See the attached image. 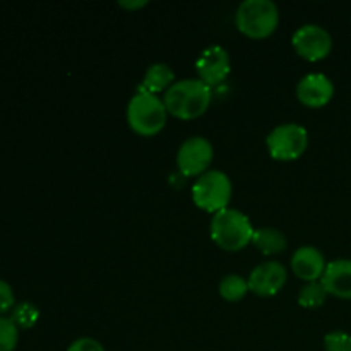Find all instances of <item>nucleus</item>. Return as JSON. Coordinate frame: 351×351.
Wrapping results in <instances>:
<instances>
[{
  "label": "nucleus",
  "mask_w": 351,
  "mask_h": 351,
  "mask_svg": "<svg viewBox=\"0 0 351 351\" xmlns=\"http://www.w3.org/2000/svg\"><path fill=\"white\" fill-rule=\"evenodd\" d=\"M195 71H197L199 79L206 82L209 88L219 84L228 77L230 71H232L228 51L219 45H211V47L204 48L195 60Z\"/></svg>",
  "instance_id": "nucleus-9"
},
{
  "label": "nucleus",
  "mask_w": 351,
  "mask_h": 351,
  "mask_svg": "<svg viewBox=\"0 0 351 351\" xmlns=\"http://www.w3.org/2000/svg\"><path fill=\"white\" fill-rule=\"evenodd\" d=\"M67 351H105V348L93 338H79L69 346Z\"/></svg>",
  "instance_id": "nucleus-22"
},
{
  "label": "nucleus",
  "mask_w": 351,
  "mask_h": 351,
  "mask_svg": "<svg viewBox=\"0 0 351 351\" xmlns=\"http://www.w3.org/2000/svg\"><path fill=\"white\" fill-rule=\"evenodd\" d=\"M10 319H12L14 324H16L17 328L29 329L33 328L38 322V319H40V311H38L31 302H21V304L14 305Z\"/></svg>",
  "instance_id": "nucleus-18"
},
{
  "label": "nucleus",
  "mask_w": 351,
  "mask_h": 351,
  "mask_svg": "<svg viewBox=\"0 0 351 351\" xmlns=\"http://www.w3.org/2000/svg\"><path fill=\"white\" fill-rule=\"evenodd\" d=\"M213 144L206 137L194 136L189 137L182 143L180 149L177 153V165L178 170L185 177H201L206 173L208 167L213 161Z\"/></svg>",
  "instance_id": "nucleus-7"
},
{
  "label": "nucleus",
  "mask_w": 351,
  "mask_h": 351,
  "mask_svg": "<svg viewBox=\"0 0 351 351\" xmlns=\"http://www.w3.org/2000/svg\"><path fill=\"white\" fill-rule=\"evenodd\" d=\"M326 291L338 298H351V259H336L326 266L321 278Z\"/></svg>",
  "instance_id": "nucleus-13"
},
{
  "label": "nucleus",
  "mask_w": 351,
  "mask_h": 351,
  "mask_svg": "<svg viewBox=\"0 0 351 351\" xmlns=\"http://www.w3.org/2000/svg\"><path fill=\"white\" fill-rule=\"evenodd\" d=\"M175 81V74L171 71L170 65L163 64V62H158L147 67L146 74H144L143 82L137 86V91H146L158 95L163 89H168Z\"/></svg>",
  "instance_id": "nucleus-14"
},
{
  "label": "nucleus",
  "mask_w": 351,
  "mask_h": 351,
  "mask_svg": "<svg viewBox=\"0 0 351 351\" xmlns=\"http://www.w3.org/2000/svg\"><path fill=\"white\" fill-rule=\"evenodd\" d=\"M326 297H328V291H326L324 285L321 281H311L298 293V305L305 308L321 307L326 302Z\"/></svg>",
  "instance_id": "nucleus-17"
},
{
  "label": "nucleus",
  "mask_w": 351,
  "mask_h": 351,
  "mask_svg": "<svg viewBox=\"0 0 351 351\" xmlns=\"http://www.w3.org/2000/svg\"><path fill=\"white\" fill-rule=\"evenodd\" d=\"M254 226L249 216L233 208L216 213L211 219V239L223 250H242L252 242Z\"/></svg>",
  "instance_id": "nucleus-2"
},
{
  "label": "nucleus",
  "mask_w": 351,
  "mask_h": 351,
  "mask_svg": "<svg viewBox=\"0 0 351 351\" xmlns=\"http://www.w3.org/2000/svg\"><path fill=\"white\" fill-rule=\"evenodd\" d=\"M163 103L167 112L178 119H197L211 103V88L201 79H182L167 89Z\"/></svg>",
  "instance_id": "nucleus-1"
},
{
  "label": "nucleus",
  "mask_w": 351,
  "mask_h": 351,
  "mask_svg": "<svg viewBox=\"0 0 351 351\" xmlns=\"http://www.w3.org/2000/svg\"><path fill=\"white\" fill-rule=\"evenodd\" d=\"M249 291V281L240 274H226L219 283V295L226 302H239Z\"/></svg>",
  "instance_id": "nucleus-16"
},
{
  "label": "nucleus",
  "mask_w": 351,
  "mask_h": 351,
  "mask_svg": "<svg viewBox=\"0 0 351 351\" xmlns=\"http://www.w3.org/2000/svg\"><path fill=\"white\" fill-rule=\"evenodd\" d=\"M291 43L295 51L305 60L317 62L329 55L332 48V38L328 29L319 24H304L293 33Z\"/></svg>",
  "instance_id": "nucleus-8"
},
{
  "label": "nucleus",
  "mask_w": 351,
  "mask_h": 351,
  "mask_svg": "<svg viewBox=\"0 0 351 351\" xmlns=\"http://www.w3.org/2000/svg\"><path fill=\"white\" fill-rule=\"evenodd\" d=\"M297 96L304 105L311 108H319L331 101L335 96V84L331 79L319 72L304 75L297 84Z\"/></svg>",
  "instance_id": "nucleus-11"
},
{
  "label": "nucleus",
  "mask_w": 351,
  "mask_h": 351,
  "mask_svg": "<svg viewBox=\"0 0 351 351\" xmlns=\"http://www.w3.org/2000/svg\"><path fill=\"white\" fill-rule=\"evenodd\" d=\"M252 243L257 250H261L266 256H271V254H278L285 250L287 237L276 228H259L254 232Z\"/></svg>",
  "instance_id": "nucleus-15"
},
{
  "label": "nucleus",
  "mask_w": 351,
  "mask_h": 351,
  "mask_svg": "<svg viewBox=\"0 0 351 351\" xmlns=\"http://www.w3.org/2000/svg\"><path fill=\"white\" fill-rule=\"evenodd\" d=\"M326 259L317 247L304 245L291 256V269L300 280L319 281L326 271Z\"/></svg>",
  "instance_id": "nucleus-12"
},
{
  "label": "nucleus",
  "mask_w": 351,
  "mask_h": 351,
  "mask_svg": "<svg viewBox=\"0 0 351 351\" xmlns=\"http://www.w3.org/2000/svg\"><path fill=\"white\" fill-rule=\"evenodd\" d=\"M237 27L250 38H266L280 23V10L273 0H243L235 14Z\"/></svg>",
  "instance_id": "nucleus-4"
},
{
  "label": "nucleus",
  "mask_w": 351,
  "mask_h": 351,
  "mask_svg": "<svg viewBox=\"0 0 351 351\" xmlns=\"http://www.w3.org/2000/svg\"><path fill=\"white\" fill-rule=\"evenodd\" d=\"M249 290L259 297H273L287 285V267L278 261H267L254 267L249 276Z\"/></svg>",
  "instance_id": "nucleus-10"
},
{
  "label": "nucleus",
  "mask_w": 351,
  "mask_h": 351,
  "mask_svg": "<svg viewBox=\"0 0 351 351\" xmlns=\"http://www.w3.org/2000/svg\"><path fill=\"white\" fill-rule=\"evenodd\" d=\"M146 3V0H120L119 5L123 7V9H141Z\"/></svg>",
  "instance_id": "nucleus-23"
},
{
  "label": "nucleus",
  "mask_w": 351,
  "mask_h": 351,
  "mask_svg": "<svg viewBox=\"0 0 351 351\" xmlns=\"http://www.w3.org/2000/svg\"><path fill=\"white\" fill-rule=\"evenodd\" d=\"M14 291L7 281L0 280V314H5L7 311L14 308Z\"/></svg>",
  "instance_id": "nucleus-21"
},
{
  "label": "nucleus",
  "mask_w": 351,
  "mask_h": 351,
  "mask_svg": "<svg viewBox=\"0 0 351 351\" xmlns=\"http://www.w3.org/2000/svg\"><path fill=\"white\" fill-rule=\"evenodd\" d=\"M167 106L158 95L137 91L127 105V122L139 136H156L167 123Z\"/></svg>",
  "instance_id": "nucleus-3"
},
{
  "label": "nucleus",
  "mask_w": 351,
  "mask_h": 351,
  "mask_svg": "<svg viewBox=\"0 0 351 351\" xmlns=\"http://www.w3.org/2000/svg\"><path fill=\"white\" fill-rule=\"evenodd\" d=\"M326 351H351V335L343 331H332L324 336Z\"/></svg>",
  "instance_id": "nucleus-20"
},
{
  "label": "nucleus",
  "mask_w": 351,
  "mask_h": 351,
  "mask_svg": "<svg viewBox=\"0 0 351 351\" xmlns=\"http://www.w3.org/2000/svg\"><path fill=\"white\" fill-rule=\"evenodd\" d=\"M19 341V328L10 317L0 315V351H14Z\"/></svg>",
  "instance_id": "nucleus-19"
},
{
  "label": "nucleus",
  "mask_w": 351,
  "mask_h": 351,
  "mask_svg": "<svg viewBox=\"0 0 351 351\" xmlns=\"http://www.w3.org/2000/svg\"><path fill=\"white\" fill-rule=\"evenodd\" d=\"M195 206L208 213H219L232 201V180L219 170H208L192 185Z\"/></svg>",
  "instance_id": "nucleus-5"
},
{
  "label": "nucleus",
  "mask_w": 351,
  "mask_h": 351,
  "mask_svg": "<svg viewBox=\"0 0 351 351\" xmlns=\"http://www.w3.org/2000/svg\"><path fill=\"white\" fill-rule=\"evenodd\" d=\"M267 149L274 160L291 161L300 158L308 146L307 129L298 123H281L274 127L266 139Z\"/></svg>",
  "instance_id": "nucleus-6"
}]
</instances>
